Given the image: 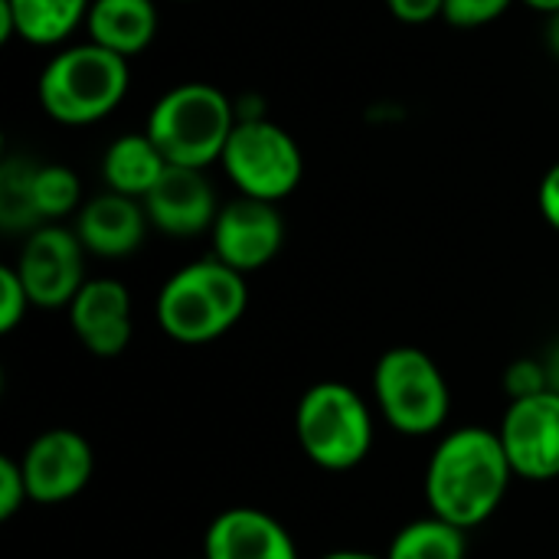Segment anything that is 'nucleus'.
Instances as JSON below:
<instances>
[{"label":"nucleus","instance_id":"8","mask_svg":"<svg viewBox=\"0 0 559 559\" xmlns=\"http://www.w3.org/2000/svg\"><path fill=\"white\" fill-rule=\"evenodd\" d=\"M85 246L75 236V229H66L59 223H46L33 229L20 249L16 272L29 292L33 308H69L72 298L82 292L85 278Z\"/></svg>","mask_w":559,"mask_h":559},{"label":"nucleus","instance_id":"19","mask_svg":"<svg viewBox=\"0 0 559 559\" xmlns=\"http://www.w3.org/2000/svg\"><path fill=\"white\" fill-rule=\"evenodd\" d=\"M468 531L429 514L400 527L390 540L386 559H465Z\"/></svg>","mask_w":559,"mask_h":559},{"label":"nucleus","instance_id":"26","mask_svg":"<svg viewBox=\"0 0 559 559\" xmlns=\"http://www.w3.org/2000/svg\"><path fill=\"white\" fill-rule=\"evenodd\" d=\"M383 3L400 23H413V26L439 20L445 7V0H383Z\"/></svg>","mask_w":559,"mask_h":559},{"label":"nucleus","instance_id":"17","mask_svg":"<svg viewBox=\"0 0 559 559\" xmlns=\"http://www.w3.org/2000/svg\"><path fill=\"white\" fill-rule=\"evenodd\" d=\"M92 0H0V39L62 46L88 16Z\"/></svg>","mask_w":559,"mask_h":559},{"label":"nucleus","instance_id":"3","mask_svg":"<svg viewBox=\"0 0 559 559\" xmlns=\"http://www.w3.org/2000/svg\"><path fill=\"white\" fill-rule=\"evenodd\" d=\"M249 308L246 275L226 262L197 259L177 269L157 292V324L160 331L187 347L210 344L229 334Z\"/></svg>","mask_w":559,"mask_h":559},{"label":"nucleus","instance_id":"14","mask_svg":"<svg viewBox=\"0 0 559 559\" xmlns=\"http://www.w3.org/2000/svg\"><path fill=\"white\" fill-rule=\"evenodd\" d=\"M203 559H298L282 521L259 508H229L203 534Z\"/></svg>","mask_w":559,"mask_h":559},{"label":"nucleus","instance_id":"9","mask_svg":"<svg viewBox=\"0 0 559 559\" xmlns=\"http://www.w3.org/2000/svg\"><path fill=\"white\" fill-rule=\"evenodd\" d=\"M210 236H213V255L229 269L249 275L265 269L282 252L285 219L278 213V203L236 197L219 206Z\"/></svg>","mask_w":559,"mask_h":559},{"label":"nucleus","instance_id":"16","mask_svg":"<svg viewBox=\"0 0 559 559\" xmlns=\"http://www.w3.org/2000/svg\"><path fill=\"white\" fill-rule=\"evenodd\" d=\"M160 13L154 0H92L85 33L92 43L124 56L128 62L157 39Z\"/></svg>","mask_w":559,"mask_h":559},{"label":"nucleus","instance_id":"18","mask_svg":"<svg viewBox=\"0 0 559 559\" xmlns=\"http://www.w3.org/2000/svg\"><path fill=\"white\" fill-rule=\"evenodd\" d=\"M167 167H170L167 157L157 151L147 131H138V134H121L108 144L102 157V180L111 193L144 200L157 187Z\"/></svg>","mask_w":559,"mask_h":559},{"label":"nucleus","instance_id":"29","mask_svg":"<svg viewBox=\"0 0 559 559\" xmlns=\"http://www.w3.org/2000/svg\"><path fill=\"white\" fill-rule=\"evenodd\" d=\"M547 377H550V390L559 393V344L550 350V357H547Z\"/></svg>","mask_w":559,"mask_h":559},{"label":"nucleus","instance_id":"11","mask_svg":"<svg viewBox=\"0 0 559 559\" xmlns=\"http://www.w3.org/2000/svg\"><path fill=\"white\" fill-rule=\"evenodd\" d=\"M498 436L518 478H559V393L547 390L540 396L511 403Z\"/></svg>","mask_w":559,"mask_h":559},{"label":"nucleus","instance_id":"5","mask_svg":"<svg viewBox=\"0 0 559 559\" xmlns=\"http://www.w3.org/2000/svg\"><path fill=\"white\" fill-rule=\"evenodd\" d=\"M295 436L311 465L324 472H350L373 449V416L367 400L337 380H321L298 400Z\"/></svg>","mask_w":559,"mask_h":559},{"label":"nucleus","instance_id":"27","mask_svg":"<svg viewBox=\"0 0 559 559\" xmlns=\"http://www.w3.org/2000/svg\"><path fill=\"white\" fill-rule=\"evenodd\" d=\"M537 206H540V216L547 219V226L559 233V160L544 174V180L537 187Z\"/></svg>","mask_w":559,"mask_h":559},{"label":"nucleus","instance_id":"4","mask_svg":"<svg viewBox=\"0 0 559 559\" xmlns=\"http://www.w3.org/2000/svg\"><path fill=\"white\" fill-rule=\"evenodd\" d=\"M236 102L210 82H180L147 111V138L174 167L206 170L219 164L236 128Z\"/></svg>","mask_w":559,"mask_h":559},{"label":"nucleus","instance_id":"23","mask_svg":"<svg viewBox=\"0 0 559 559\" xmlns=\"http://www.w3.org/2000/svg\"><path fill=\"white\" fill-rule=\"evenodd\" d=\"M29 308H33V301H29V292H26L20 272L13 265H3L0 269V331L3 334L16 331Z\"/></svg>","mask_w":559,"mask_h":559},{"label":"nucleus","instance_id":"25","mask_svg":"<svg viewBox=\"0 0 559 559\" xmlns=\"http://www.w3.org/2000/svg\"><path fill=\"white\" fill-rule=\"evenodd\" d=\"M26 501H29V491H26L23 465H20V459L3 455L0 459V521L16 518Z\"/></svg>","mask_w":559,"mask_h":559},{"label":"nucleus","instance_id":"2","mask_svg":"<svg viewBox=\"0 0 559 559\" xmlns=\"http://www.w3.org/2000/svg\"><path fill=\"white\" fill-rule=\"evenodd\" d=\"M128 88V59L85 39L49 56L36 79V102L56 124L85 128L108 118L124 102Z\"/></svg>","mask_w":559,"mask_h":559},{"label":"nucleus","instance_id":"21","mask_svg":"<svg viewBox=\"0 0 559 559\" xmlns=\"http://www.w3.org/2000/svg\"><path fill=\"white\" fill-rule=\"evenodd\" d=\"M33 206H36V216L43 226L82 210L79 174L66 164H36V170H33Z\"/></svg>","mask_w":559,"mask_h":559},{"label":"nucleus","instance_id":"1","mask_svg":"<svg viewBox=\"0 0 559 559\" xmlns=\"http://www.w3.org/2000/svg\"><path fill=\"white\" fill-rule=\"evenodd\" d=\"M514 468L501 436L485 426L449 432L426 465V504L436 518L475 531L498 514Z\"/></svg>","mask_w":559,"mask_h":559},{"label":"nucleus","instance_id":"31","mask_svg":"<svg viewBox=\"0 0 559 559\" xmlns=\"http://www.w3.org/2000/svg\"><path fill=\"white\" fill-rule=\"evenodd\" d=\"M524 3H527V7H534L537 13H547V16L559 10V0H524Z\"/></svg>","mask_w":559,"mask_h":559},{"label":"nucleus","instance_id":"33","mask_svg":"<svg viewBox=\"0 0 559 559\" xmlns=\"http://www.w3.org/2000/svg\"><path fill=\"white\" fill-rule=\"evenodd\" d=\"M200 559H203V557H200Z\"/></svg>","mask_w":559,"mask_h":559},{"label":"nucleus","instance_id":"24","mask_svg":"<svg viewBox=\"0 0 559 559\" xmlns=\"http://www.w3.org/2000/svg\"><path fill=\"white\" fill-rule=\"evenodd\" d=\"M547 390H550V377H547V364L540 360H514L504 373V393L511 396V403L540 396Z\"/></svg>","mask_w":559,"mask_h":559},{"label":"nucleus","instance_id":"7","mask_svg":"<svg viewBox=\"0 0 559 559\" xmlns=\"http://www.w3.org/2000/svg\"><path fill=\"white\" fill-rule=\"evenodd\" d=\"M223 174L239 197L282 203L305 177V157L298 141L272 118H239L226 151L219 157Z\"/></svg>","mask_w":559,"mask_h":559},{"label":"nucleus","instance_id":"13","mask_svg":"<svg viewBox=\"0 0 559 559\" xmlns=\"http://www.w3.org/2000/svg\"><path fill=\"white\" fill-rule=\"evenodd\" d=\"M69 328L92 357H118L131 344V292L118 278H88L72 298Z\"/></svg>","mask_w":559,"mask_h":559},{"label":"nucleus","instance_id":"28","mask_svg":"<svg viewBox=\"0 0 559 559\" xmlns=\"http://www.w3.org/2000/svg\"><path fill=\"white\" fill-rule=\"evenodd\" d=\"M544 39H547V49H550V56L559 59V10L557 13H550L547 16V26H544Z\"/></svg>","mask_w":559,"mask_h":559},{"label":"nucleus","instance_id":"30","mask_svg":"<svg viewBox=\"0 0 559 559\" xmlns=\"http://www.w3.org/2000/svg\"><path fill=\"white\" fill-rule=\"evenodd\" d=\"M321 559H386V557H377V554H367V550H334V554H324Z\"/></svg>","mask_w":559,"mask_h":559},{"label":"nucleus","instance_id":"6","mask_svg":"<svg viewBox=\"0 0 559 559\" xmlns=\"http://www.w3.org/2000/svg\"><path fill=\"white\" fill-rule=\"evenodd\" d=\"M373 400L400 436H436L452 413V390L442 367L419 347H390L373 367Z\"/></svg>","mask_w":559,"mask_h":559},{"label":"nucleus","instance_id":"20","mask_svg":"<svg viewBox=\"0 0 559 559\" xmlns=\"http://www.w3.org/2000/svg\"><path fill=\"white\" fill-rule=\"evenodd\" d=\"M33 170L36 160L26 157H7L0 167V226L7 233H33L43 226L33 206Z\"/></svg>","mask_w":559,"mask_h":559},{"label":"nucleus","instance_id":"10","mask_svg":"<svg viewBox=\"0 0 559 559\" xmlns=\"http://www.w3.org/2000/svg\"><path fill=\"white\" fill-rule=\"evenodd\" d=\"M20 465L33 504H66L92 481L95 455L75 429H46L26 445Z\"/></svg>","mask_w":559,"mask_h":559},{"label":"nucleus","instance_id":"12","mask_svg":"<svg viewBox=\"0 0 559 559\" xmlns=\"http://www.w3.org/2000/svg\"><path fill=\"white\" fill-rule=\"evenodd\" d=\"M154 229L170 239H193L213 229L219 216L216 190L206 170L197 167H167L157 187L141 200Z\"/></svg>","mask_w":559,"mask_h":559},{"label":"nucleus","instance_id":"15","mask_svg":"<svg viewBox=\"0 0 559 559\" xmlns=\"http://www.w3.org/2000/svg\"><path fill=\"white\" fill-rule=\"evenodd\" d=\"M147 226L151 219L144 203L111 190L85 200L75 216V236L82 239L85 252L98 259H124L138 252L147 236Z\"/></svg>","mask_w":559,"mask_h":559},{"label":"nucleus","instance_id":"22","mask_svg":"<svg viewBox=\"0 0 559 559\" xmlns=\"http://www.w3.org/2000/svg\"><path fill=\"white\" fill-rule=\"evenodd\" d=\"M514 0H445L442 20L455 29H481L508 13Z\"/></svg>","mask_w":559,"mask_h":559},{"label":"nucleus","instance_id":"32","mask_svg":"<svg viewBox=\"0 0 559 559\" xmlns=\"http://www.w3.org/2000/svg\"><path fill=\"white\" fill-rule=\"evenodd\" d=\"M187 3H190V0H187Z\"/></svg>","mask_w":559,"mask_h":559}]
</instances>
